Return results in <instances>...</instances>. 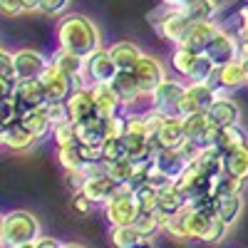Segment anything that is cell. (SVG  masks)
Wrapping results in <instances>:
<instances>
[{
  "label": "cell",
  "mask_w": 248,
  "mask_h": 248,
  "mask_svg": "<svg viewBox=\"0 0 248 248\" xmlns=\"http://www.w3.org/2000/svg\"><path fill=\"white\" fill-rule=\"evenodd\" d=\"M15 102H17V107L23 109V114L28 109H35V107H45L47 105V90L43 85V79L35 77V79H20V85L15 90Z\"/></svg>",
  "instance_id": "13"
},
{
  "label": "cell",
  "mask_w": 248,
  "mask_h": 248,
  "mask_svg": "<svg viewBox=\"0 0 248 248\" xmlns=\"http://www.w3.org/2000/svg\"><path fill=\"white\" fill-rule=\"evenodd\" d=\"M181 0H161V5H179Z\"/></svg>",
  "instance_id": "55"
},
{
  "label": "cell",
  "mask_w": 248,
  "mask_h": 248,
  "mask_svg": "<svg viewBox=\"0 0 248 248\" xmlns=\"http://www.w3.org/2000/svg\"><path fill=\"white\" fill-rule=\"evenodd\" d=\"M62 243H60V238H52V236H40L37 241H35V246L32 248H60Z\"/></svg>",
  "instance_id": "53"
},
{
  "label": "cell",
  "mask_w": 248,
  "mask_h": 248,
  "mask_svg": "<svg viewBox=\"0 0 248 248\" xmlns=\"http://www.w3.org/2000/svg\"><path fill=\"white\" fill-rule=\"evenodd\" d=\"M82 191H85L94 203H105L107 199H112L117 191H119V184L105 171V174H94V176H87L85 186H82Z\"/></svg>",
  "instance_id": "25"
},
{
  "label": "cell",
  "mask_w": 248,
  "mask_h": 248,
  "mask_svg": "<svg viewBox=\"0 0 248 248\" xmlns=\"http://www.w3.org/2000/svg\"><path fill=\"white\" fill-rule=\"evenodd\" d=\"M218 30H221V28H218L216 20H194L191 28L186 30L181 45L191 47V50H196V52H206V47H209V43L216 37Z\"/></svg>",
  "instance_id": "18"
},
{
  "label": "cell",
  "mask_w": 248,
  "mask_h": 248,
  "mask_svg": "<svg viewBox=\"0 0 248 248\" xmlns=\"http://www.w3.org/2000/svg\"><path fill=\"white\" fill-rule=\"evenodd\" d=\"M52 139H55V147H62V144L77 141V124H75L72 119L55 124V127H52Z\"/></svg>",
  "instance_id": "43"
},
{
  "label": "cell",
  "mask_w": 248,
  "mask_h": 248,
  "mask_svg": "<svg viewBox=\"0 0 248 248\" xmlns=\"http://www.w3.org/2000/svg\"><path fill=\"white\" fill-rule=\"evenodd\" d=\"M127 156H129V147H127L124 134L109 137L105 144H102V159L105 161H117V159H127Z\"/></svg>",
  "instance_id": "40"
},
{
  "label": "cell",
  "mask_w": 248,
  "mask_h": 248,
  "mask_svg": "<svg viewBox=\"0 0 248 248\" xmlns=\"http://www.w3.org/2000/svg\"><path fill=\"white\" fill-rule=\"evenodd\" d=\"M90 87H92V94H94V102H97V112L102 117H114V114L124 112V105L117 97L112 82H97V85H90Z\"/></svg>",
  "instance_id": "24"
},
{
  "label": "cell",
  "mask_w": 248,
  "mask_h": 248,
  "mask_svg": "<svg viewBox=\"0 0 248 248\" xmlns=\"http://www.w3.org/2000/svg\"><path fill=\"white\" fill-rule=\"evenodd\" d=\"M109 52H112V57H114V62H117L119 70H134V65L139 62V57L144 55V52L139 50V45H134L132 40H119V43H114V45L109 47Z\"/></svg>",
  "instance_id": "33"
},
{
  "label": "cell",
  "mask_w": 248,
  "mask_h": 248,
  "mask_svg": "<svg viewBox=\"0 0 248 248\" xmlns=\"http://www.w3.org/2000/svg\"><path fill=\"white\" fill-rule=\"evenodd\" d=\"M119 67L117 62L109 52V47H97L92 55L85 57V75H82V79H85V85H97V82H112L117 77Z\"/></svg>",
  "instance_id": "8"
},
{
  "label": "cell",
  "mask_w": 248,
  "mask_h": 248,
  "mask_svg": "<svg viewBox=\"0 0 248 248\" xmlns=\"http://www.w3.org/2000/svg\"><path fill=\"white\" fill-rule=\"evenodd\" d=\"M23 5H25V13H35L40 10V0H23Z\"/></svg>",
  "instance_id": "54"
},
{
  "label": "cell",
  "mask_w": 248,
  "mask_h": 248,
  "mask_svg": "<svg viewBox=\"0 0 248 248\" xmlns=\"http://www.w3.org/2000/svg\"><path fill=\"white\" fill-rule=\"evenodd\" d=\"M223 171L236 179L248 181V144H241V147L223 152Z\"/></svg>",
  "instance_id": "28"
},
{
  "label": "cell",
  "mask_w": 248,
  "mask_h": 248,
  "mask_svg": "<svg viewBox=\"0 0 248 248\" xmlns=\"http://www.w3.org/2000/svg\"><path fill=\"white\" fill-rule=\"evenodd\" d=\"M0 13L5 17H17L25 13V5H23V0H0Z\"/></svg>",
  "instance_id": "51"
},
{
  "label": "cell",
  "mask_w": 248,
  "mask_h": 248,
  "mask_svg": "<svg viewBox=\"0 0 248 248\" xmlns=\"http://www.w3.org/2000/svg\"><path fill=\"white\" fill-rule=\"evenodd\" d=\"M65 176H67V186L70 191H82V186L87 181V171L85 169H65Z\"/></svg>",
  "instance_id": "50"
},
{
  "label": "cell",
  "mask_w": 248,
  "mask_h": 248,
  "mask_svg": "<svg viewBox=\"0 0 248 248\" xmlns=\"http://www.w3.org/2000/svg\"><path fill=\"white\" fill-rule=\"evenodd\" d=\"M238 55L248 57V20H241V28H238Z\"/></svg>",
  "instance_id": "52"
},
{
  "label": "cell",
  "mask_w": 248,
  "mask_h": 248,
  "mask_svg": "<svg viewBox=\"0 0 248 248\" xmlns=\"http://www.w3.org/2000/svg\"><path fill=\"white\" fill-rule=\"evenodd\" d=\"M214 179L216 176H209V174H203L199 167H194V164H189L186 167V171L176 179V186L184 191V196L189 199V203L196 199V196H201V194H209V191H214Z\"/></svg>",
  "instance_id": "12"
},
{
  "label": "cell",
  "mask_w": 248,
  "mask_h": 248,
  "mask_svg": "<svg viewBox=\"0 0 248 248\" xmlns=\"http://www.w3.org/2000/svg\"><path fill=\"white\" fill-rule=\"evenodd\" d=\"M184 216H186V229H189V238H191V241H203L206 231H209V226H211L214 214L201 211V209H194V206H186V209H184Z\"/></svg>",
  "instance_id": "30"
},
{
  "label": "cell",
  "mask_w": 248,
  "mask_h": 248,
  "mask_svg": "<svg viewBox=\"0 0 248 248\" xmlns=\"http://www.w3.org/2000/svg\"><path fill=\"white\" fill-rule=\"evenodd\" d=\"M179 8L191 20H214V15L218 10V3L216 0H181Z\"/></svg>",
  "instance_id": "38"
},
{
  "label": "cell",
  "mask_w": 248,
  "mask_h": 248,
  "mask_svg": "<svg viewBox=\"0 0 248 248\" xmlns=\"http://www.w3.org/2000/svg\"><path fill=\"white\" fill-rule=\"evenodd\" d=\"M70 3L72 0H40V13H45L50 17H60L67 13Z\"/></svg>",
  "instance_id": "48"
},
{
  "label": "cell",
  "mask_w": 248,
  "mask_h": 248,
  "mask_svg": "<svg viewBox=\"0 0 248 248\" xmlns=\"http://www.w3.org/2000/svg\"><path fill=\"white\" fill-rule=\"evenodd\" d=\"M186 82L179 79H164L161 85L149 94V107L161 112L164 117H181V99H184Z\"/></svg>",
  "instance_id": "4"
},
{
  "label": "cell",
  "mask_w": 248,
  "mask_h": 248,
  "mask_svg": "<svg viewBox=\"0 0 248 248\" xmlns=\"http://www.w3.org/2000/svg\"><path fill=\"white\" fill-rule=\"evenodd\" d=\"M112 87H114L117 97L122 99L124 109H134L139 105V99L147 97V94L141 92V85H139L134 70H119L117 77L112 79Z\"/></svg>",
  "instance_id": "14"
},
{
  "label": "cell",
  "mask_w": 248,
  "mask_h": 248,
  "mask_svg": "<svg viewBox=\"0 0 248 248\" xmlns=\"http://www.w3.org/2000/svg\"><path fill=\"white\" fill-rule=\"evenodd\" d=\"M241 144H248V132L241 127V124H229V127H218L216 137L209 147H216L221 152H229L233 147H241Z\"/></svg>",
  "instance_id": "27"
},
{
  "label": "cell",
  "mask_w": 248,
  "mask_h": 248,
  "mask_svg": "<svg viewBox=\"0 0 248 248\" xmlns=\"http://www.w3.org/2000/svg\"><path fill=\"white\" fill-rule=\"evenodd\" d=\"M199 55L201 52L186 47V45H174V52H171V67H174V72L179 77H184V79H189L191 72H194V65H196Z\"/></svg>",
  "instance_id": "36"
},
{
  "label": "cell",
  "mask_w": 248,
  "mask_h": 248,
  "mask_svg": "<svg viewBox=\"0 0 248 248\" xmlns=\"http://www.w3.org/2000/svg\"><path fill=\"white\" fill-rule=\"evenodd\" d=\"M94 206H97V203H94L85 191H75V194H72V211H75V214L87 216V214H92Z\"/></svg>",
  "instance_id": "49"
},
{
  "label": "cell",
  "mask_w": 248,
  "mask_h": 248,
  "mask_svg": "<svg viewBox=\"0 0 248 248\" xmlns=\"http://www.w3.org/2000/svg\"><path fill=\"white\" fill-rule=\"evenodd\" d=\"M206 117H209V122L214 124V127H229V124H241V109L238 105L229 97V94H221L214 105L209 107V112H206Z\"/></svg>",
  "instance_id": "22"
},
{
  "label": "cell",
  "mask_w": 248,
  "mask_h": 248,
  "mask_svg": "<svg viewBox=\"0 0 248 248\" xmlns=\"http://www.w3.org/2000/svg\"><path fill=\"white\" fill-rule=\"evenodd\" d=\"M229 229H231V223L223 221L218 214H214L209 231H206V236H203V243H221L226 236H229Z\"/></svg>",
  "instance_id": "44"
},
{
  "label": "cell",
  "mask_w": 248,
  "mask_h": 248,
  "mask_svg": "<svg viewBox=\"0 0 248 248\" xmlns=\"http://www.w3.org/2000/svg\"><path fill=\"white\" fill-rule=\"evenodd\" d=\"M152 141L156 147L164 149H181L186 141V132H184V119L181 117H164L159 132L152 137Z\"/></svg>",
  "instance_id": "19"
},
{
  "label": "cell",
  "mask_w": 248,
  "mask_h": 248,
  "mask_svg": "<svg viewBox=\"0 0 248 248\" xmlns=\"http://www.w3.org/2000/svg\"><path fill=\"white\" fill-rule=\"evenodd\" d=\"M211 85L221 92V94H229L236 92L241 87L248 85V72H246V62L243 57H236L231 62H223V65H216L214 75H211Z\"/></svg>",
  "instance_id": "7"
},
{
  "label": "cell",
  "mask_w": 248,
  "mask_h": 248,
  "mask_svg": "<svg viewBox=\"0 0 248 248\" xmlns=\"http://www.w3.org/2000/svg\"><path fill=\"white\" fill-rule=\"evenodd\" d=\"M67 109H70V119L72 122H82V119H87L92 114H99L94 94H92V87L90 85H77L72 90V94L67 97Z\"/></svg>",
  "instance_id": "17"
},
{
  "label": "cell",
  "mask_w": 248,
  "mask_h": 248,
  "mask_svg": "<svg viewBox=\"0 0 248 248\" xmlns=\"http://www.w3.org/2000/svg\"><path fill=\"white\" fill-rule=\"evenodd\" d=\"M57 47H65L70 52L87 57L99 47V30L87 15L79 13L62 15L57 23Z\"/></svg>",
  "instance_id": "1"
},
{
  "label": "cell",
  "mask_w": 248,
  "mask_h": 248,
  "mask_svg": "<svg viewBox=\"0 0 248 248\" xmlns=\"http://www.w3.org/2000/svg\"><path fill=\"white\" fill-rule=\"evenodd\" d=\"M221 97V92L211 85V82H196L189 79L184 90V99H181V117L194 114V112H209V107Z\"/></svg>",
  "instance_id": "5"
},
{
  "label": "cell",
  "mask_w": 248,
  "mask_h": 248,
  "mask_svg": "<svg viewBox=\"0 0 248 248\" xmlns=\"http://www.w3.org/2000/svg\"><path fill=\"white\" fill-rule=\"evenodd\" d=\"M214 70H216V62H214L209 55H206V52H201L189 79H196V82H209V79H211V75H214Z\"/></svg>",
  "instance_id": "45"
},
{
  "label": "cell",
  "mask_w": 248,
  "mask_h": 248,
  "mask_svg": "<svg viewBox=\"0 0 248 248\" xmlns=\"http://www.w3.org/2000/svg\"><path fill=\"white\" fill-rule=\"evenodd\" d=\"M23 124L25 127L37 137V141L40 139H45L47 134H52V119L47 117V112H45V107H35V109H28L25 114H23Z\"/></svg>",
  "instance_id": "35"
},
{
  "label": "cell",
  "mask_w": 248,
  "mask_h": 248,
  "mask_svg": "<svg viewBox=\"0 0 248 248\" xmlns=\"http://www.w3.org/2000/svg\"><path fill=\"white\" fill-rule=\"evenodd\" d=\"M13 57H15V70H17L20 79H35V77L43 75L45 67L50 65V60L43 52L32 50V47L17 50V52H13Z\"/></svg>",
  "instance_id": "16"
},
{
  "label": "cell",
  "mask_w": 248,
  "mask_h": 248,
  "mask_svg": "<svg viewBox=\"0 0 248 248\" xmlns=\"http://www.w3.org/2000/svg\"><path fill=\"white\" fill-rule=\"evenodd\" d=\"M40 79H43L50 99H67L72 94V90L77 87V79L72 75H67L65 70H60L55 62H50V65L45 67V72L40 75Z\"/></svg>",
  "instance_id": "11"
},
{
  "label": "cell",
  "mask_w": 248,
  "mask_h": 248,
  "mask_svg": "<svg viewBox=\"0 0 248 248\" xmlns=\"http://www.w3.org/2000/svg\"><path fill=\"white\" fill-rule=\"evenodd\" d=\"M134 75L141 85V92L144 94H152L164 79H167V67L161 65V60H156L154 55H141L139 62L134 65Z\"/></svg>",
  "instance_id": "10"
},
{
  "label": "cell",
  "mask_w": 248,
  "mask_h": 248,
  "mask_svg": "<svg viewBox=\"0 0 248 248\" xmlns=\"http://www.w3.org/2000/svg\"><path fill=\"white\" fill-rule=\"evenodd\" d=\"M50 62H55V65L60 70H65L67 75H72L77 82L82 79V75H85V57L77 55V52H70L65 47H57L50 57Z\"/></svg>",
  "instance_id": "31"
},
{
  "label": "cell",
  "mask_w": 248,
  "mask_h": 248,
  "mask_svg": "<svg viewBox=\"0 0 248 248\" xmlns=\"http://www.w3.org/2000/svg\"><path fill=\"white\" fill-rule=\"evenodd\" d=\"M40 238V221L30 211H10L0 221V246L3 248H28Z\"/></svg>",
  "instance_id": "2"
},
{
  "label": "cell",
  "mask_w": 248,
  "mask_h": 248,
  "mask_svg": "<svg viewBox=\"0 0 248 248\" xmlns=\"http://www.w3.org/2000/svg\"><path fill=\"white\" fill-rule=\"evenodd\" d=\"M246 184H248V181L236 179V176H231V174L223 171V174H218V176L214 179V194H216V196H223V194H243Z\"/></svg>",
  "instance_id": "41"
},
{
  "label": "cell",
  "mask_w": 248,
  "mask_h": 248,
  "mask_svg": "<svg viewBox=\"0 0 248 248\" xmlns=\"http://www.w3.org/2000/svg\"><path fill=\"white\" fill-rule=\"evenodd\" d=\"M191 164H194V167H199L203 174L218 176V174H223V152L216 149V147H201L199 156Z\"/></svg>",
  "instance_id": "37"
},
{
  "label": "cell",
  "mask_w": 248,
  "mask_h": 248,
  "mask_svg": "<svg viewBox=\"0 0 248 248\" xmlns=\"http://www.w3.org/2000/svg\"><path fill=\"white\" fill-rule=\"evenodd\" d=\"M186 206H189V199L184 196V191L176 186V181H169L159 186V201H156V211L164 214V216H174L179 211H184Z\"/></svg>",
  "instance_id": "23"
},
{
  "label": "cell",
  "mask_w": 248,
  "mask_h": 248,
  "mask_svg": "<svg viewBox=\"0 0 248 248\" xmlns=\"http://www.w3.org/2000/svg\"><path fill=\"white\" fill-rule=\"evenodd\" d=\"M243 62H246V72H248V57H243Z\"/></svg>",
  "instance_id": "56"
},
{
  "label": "cell",
  "mask_w": 248,
  "mask_h": 248,
  "mask_svg": "<svg viewBox=\"0 0 248 248\" xmlns=\"http://www.w3.org/2000/svg\"><path fill=\"white\" fill-rule=\"evenodd\" d=\"M57 159L62 169H85L94 159H102V147H90L85 141H70L57 147Z\"/></svg>",
  "instance_id": "9"
},
{
  "label": "cell",
  "mask_w": 248,
  "mask_h": 248,
  "mask_svg": "<svg viewBox=\"0 0 248 248\" xmlns=\"http://www.w3.org/2000/svg\"><path fill=\"white\" fill-rule=\"evenodd\" d=\"M45 112H47V117L52 119V124H60V122H67V119H70L67 99H47Z\"/></svg>",
  "instance_id": "47"
},
{
  "label": "cell",
  "mask_w": 248,
  "mask_h": 248,
  "mask_svg": "<svg viewBox=\"0 0 248 248\" xmlns=\"http://www.w3.org/2000/svg\"><path fill=\"white\" fill-rule=\"evenodd\" d=\"M189 159H186L184 154H181V149H164V147H159L156 152H154V167L167 176V179H171V181H176L184 171H186V167H189Z\"/></svg>",
  "instance_id": "20"
},
{
  "label": "cell",
  "mask_w": 248,
  "mask_h": 248,
  "mask_svg": "<svg viewBox=\"0 0 248 248\" xmlns=\"http://www.w3.org/2000/svg\"><path fill=\"white\" fill-rule=\"evenodd\" d=\"M20 85V77L15 70V57L8 50H0V92L3 97H13Z\"/></svg>",
  "instance_id": "29"
},
{
  "label": "cell",
  "mask_w": 248,
  "mask_h": 248,
  "mask_svg": "<svg viewBox=\"0 0 248 248\" xmlns=\"http://www.w3.org/2000/svg\"><path fill=\"white\" fill-rule=\"evenodd\" d=\"M107 174L119 184V186H127L132 181V176L137 174V164L127 156V159H117V161H107Z\"/></svg>",
  "instance_id": "39"
},
{
  "label": "cell",
  "mask_w": 248,
  "mask_h": 248,
  "mask_svg": "<svg viewBox=\"0 0 248 248\" xmlns=\"http://www.w3.org/2000/svg\"><path fill=\"white\" fill-rule=\"evenodd\" d=\"M0 141H3V147H8L13 152H28L30 147H35L37 137L23 124V119H15V122L0 127Z\"/></svg>",
  "instance_id": "15"
},
{
  "label": "cell",
  "mask_w": 248,
  "mask_h": 248,
  "mask_svg": "<svg viewBox=\"0 0 248 248\" xmlns=\"http://www.w3.org/2000/svg\"><path fill=\"white\" fill-rule=\"evenodd\" d=\"M109 238H112V243L117 248H139V246H144L149 241L134 223H129V226H112Z\"/></svg>",
  "instance_id": "34"
},
{
  "label": "cell",
  "mask_w": 248,
  "mask_h": 248,
  "mask_svg": "<svg viewBox=\"0 0 248 248\" xmlns=\"http://www.w3.org/2000/svg\"><path fill=\"white\" fill-rule=\"evenodd\" d=\"M214 196H216V194H214ZM243 206H246L243 194H223V196H216V214H218L223 221H229L231 226L241 218Z\"/></svg>",
  "instance_id": "32"
},
{
  "label": "cell",
  "mask_w": 248,
  "mask_h": 248,
  "mask_svg": "<svg viewBox=\"0 0 248 248\" xmlns=\"http://www.w3.org/2000/svg\"><path fill=\"white\" fill-rule=\"evenodd\" d=\"M194 20L186 15L179 5H164L161 17L156 20V32L161 35V40H167L171 45H181V40L186 35V30L191 28Z\"/></svg>",
  "instance_id": "6"
},
{
  "label": "cell",
  "mask_w": 248,
  "mask_h": 248,
  "mask_svg": "<svg viewBox=\"0 0 248 248\" xmlns=\"http://www.w3.org/2000/svg\"><path fill=\"white\" fill-rule=\"evenodd\" d=\"M206 55H209L216 65H223V62H231V60L241 57L238 55V37L221 28L216 32V37L209 43V47H206Z\"/></svg>",
  "instance_id": "21"
},
{
  "label": "cell",
  "mask_w": 248,
  "mask_h": 248,
  "mask_svg": "<svg viewBox=\"0 0 248 248\" xmlns=\"http://www.w3.org/2000/svg\"><path fill=\"white\" fill-rule=\"evenodd\" d=\"M181 119H184L186 139L201 144V147H206V139H209V132L214 127V124L209 122V117H206V112H194V114H186Z\"/></svg>",
  "instance_id": "26"
},
{
  "label": "cell",
  "mask_w": 248,
  "mask_h": 248,
  "mask_svg": "<svg viewBox=\"0 0 248 248\" xmlns=\"http://www.w3.org/2000/svg\"><path fill=\"white\" fill-rule=\"evenodd\" d=\"M15 119H23V109L17 107L15 97H3L0 99V127L15 122Z\"/></svg>",
  "instance_id": "46"
},
{
  "label": "cell",
  "mask_w": 248,
  "mask_h": 248,
  "mask_svg": "<svg viewBox=\"0 0 248 248\" xmlns=\"http://www.w3.org/2000/svg\"><path fill=\"white\" fill-rule=\"evenodd\" d=\"M137 196V203L141 211H156V201H159V186H154L152 181L141 184L139 189L134 191Z\"/></svg>",
  "instance_id": "42"
},
{
  "label": "cell",
  "mask_w": 248,
  "mask_h": 248,
  "mask_svg": "<svg viewBox=\"0 0 248 248\" xmlns=\"http://www.w3.org/2000/svg\"><path fill=\"white\" fill-rule=\"evenodd\" d=\"M102 206H105V218L109 221V226H129L139 216L137 196L127 186H119V191L112 199H107Z\"/></svg>",
  "instance_id": "3"
}]
</instances>
